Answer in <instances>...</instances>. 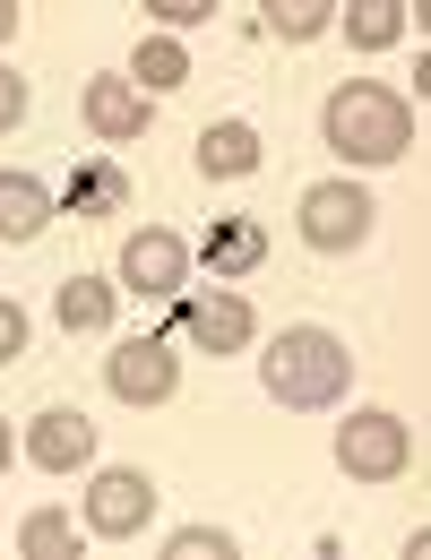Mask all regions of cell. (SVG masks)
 I'll return each instance as SVG.
<instances>
[{
	"instance_id": "7a4b0ae2",
	"label": "cell",
	"mask_w": 431,
	"mask_h": 560,
	"mask_svg": "<svg viewBox=\"0 0 431 560\" xmlns=\"http://www.w3.org/2000/svg\"><path fill=\"white\" fill-rule=\"evenodd\" d=\"M319 130L346 164H397L415 147V113L397 86H371V78H346L328 104H319Z\"/></svg>"
},
{
	"instance_id": "ba28073f",
	"label": "cell",
	"mask_w": 431,
	"mask_h": 560,
	"mask_svg": "<svg viewBox=\"0 0 431 560\" xmlns=\"http://www.w3.org/2000/svg\"><path fill=\"white\" fill-rule=\"evenodd\" d=\"M190 284V242L182 233H164V224H147L121 242V293H139V302H173Z\"/></svg>"
},
{
	"instance_id": "44dd1931",
	"label": "cell",
	"mask_w": 431,
	"mask_h": 560,
	"mask_svg": "<svg viewBox=\"0 0 431 560\" xmlns=\"http://www.w3.org/2000/svg\"><path fill=\"white\" fill-rule=\"evenodd\" d=\"M147 18H155L164 35H182V26H199V18H208V0H147Z\"/></svg>"
},
{
	"instance_id": "30bf717a",
	"label": "cell",
	"mask_w": 431,
	"mask_h": 560,
	"mask_svg": "<svg viewBox=\"0 0 431 560\" xmlns=\"http://www.w3.org/2000/svg\"><path fill=\"white\" fill-rule=\"evenodd\" d=\"M26 457H35L44 475H78V466L95 457V422L78 415V406H44L35 431H26Z\"/></svg>"
},
{
	"instance_id": "4fadbf2b",
	"label": "cell",
	"mask_w": 431,
	"mask_h": 560,
	"mask_svg": "<svg viewBox=\"0 0 431 560\" xmlns=\"http://www.w3.org/2000/svg\"><path fill=\"white\" fill-rule=\"evenodd\" d=\"M199 173H208V182L259 173V130H251V121H215V130H199Z\"/></svg>"
},
{
	"instance_id": "8992f818",
	"label": "cell",
	"mask_w": 431,
	"mask_h": 560,
	"mask_svg": "<svg viewBox=\"0 0 431 560\" xmlns=\"http://www.w3.org/2000/svg\"><path fill=\"white\" fill-rule=\"evenodd\" d=\"M147 517H155V483H147L139 466H104V475L86 483V535H104V544H139Z\"/></svg>"
},
{
	"instance_id": "e0dca14e",
	"label": "cell",
	"mask_w": 431,
	"mask_h": 560,
	"mask_svg": "<svg viewBox=\"0 0 431 560\" xmlns=\"http://www.w3.org/2000/svg\"><path fill=\"white\" fill-rule=\"evenodd\" d=\"M397 35H406V0H354L346 9V44L354 52H388Z\"/></svg>"
},
{
	"instance_id": "52a82bcc",
	"label": "cell",
	"mask_w": 431,
	"mask_h": 560,
	"mask_svg": "<svg viewBox=\"0 0 431 560\" xmlns=\"http://www.w3.org/2000/svg\"><path fill=\"white\" fill-rule=\"evenodd\" d=\"M371 190H354V182H311L302 190V242L311 250H362L371 242Z\"/></svg>"
},
{
	"instance_id": "d4e9b609",
	"label": "cell",
	"mask_w": 431,
	"mask_h": 560,
	"mask_svg": "<svg viewBox=\"0 0 431 560\" xmlns=\"http://www.w3.org/2000/svg\"><path fill=\"white\" fill-rule=\"evenodd\" d=\"M0 475H9V422H0Z\"/></svg>"
},
{
	"instance_id": "603a6c76",
	"label": "cell",
	"mask_w": 431,
	"mask_h": 560,
	"mask_svg": "<svg viewBox=\"0 0 431 560\" xmlns=\"http://www.w3.org/2000/svg\"><path fill=\"white\" fill-rule=\"evenodd\" d=\"M18 121H26V78L0 61V130H18Z\"/></svg>"
},
{
	"instance_id": "cb8c5ba5",
	"label": "cell",
	"mask_w": 431,
	"mask_h": 560,
	"mask_svg": "<svg viewBox=\"0 0 431 560\" xmlns=\"http://www.w3.org/2000/svg\"><path fill=\"white\" fill-rule=\"evenodd\" d=\"M9 35H18V9H9V0H0V44H9Z\"/></svg>"
},
{
	"instance_id": "5b68a950",
	"label": "cell",
	"mask_w": 431,
	"mask_h": 560,
	"mask_svg": "<svg viewBox=\"0 0 431 560\" xmlns=\"http://www.w3.org/2000/svg\"><path fill=\"white\" fill-rule=\"evenodd\" d=\"M104 388L121 406H164L182 388V362H173V337H121L104 353Z\"/></svg>"
},
{
	"instance_id": "3957f363",
	"label": "cell",
	"mask_w": 431,
	"mask_h": 560,
	"mask_svg": "<svg viewBox=\"0 0 431 560\" xmlns=\"http://www.w3.org/2000/svg\"><path fill=\"white\" fill-rule=\"evenodd\" d=\"M337 466H346L354 483H397V475L415 466V431L388 415V406H362V415L337 422Z\"/></svg>"
},
{
	"instance_id": "7c38bea8",
	"label": "cell",
	"mask_w": 431,
	"mask_h": 560,
	"mask_svg": "<svg viewBox=\"0 0 431 560\" xmlns=\"http://www.w3.org/2000/svg\"><path fill=\"white\" fill-rule=\"evenodd\" d=\"M53 311H61V328H70V337H104V328H113V311H121V284L70 277L61 293H53Z\"/></svg>"
},
{
	"instance_id": "2e32d148",
	"label": "cell",
	"mask_w": 431,
	"mask_h": 560,
	"mask_svg": "<svg viewBox=\"0 0 431 560\" xmlns=\"http://www.w3.org/2000/svg\"><path fill=\"white\" fill-rule=\"evenodd\" d=\"M182 78H190V52H182L173 35H147V44H139V70H130V86H139L147 104H155V95H173Z\"/></svg>"
},
{
	"instance_id": "277c9868",
	"label": "cell",
	"mask_w": 431,
	"mask_h": 560,
	"mask_svg": "<svg viewBox=\"0 0 431 560\" xmlns=\"http://www.w3.org/2000/svg\"><path fill=\"white\" fill-rule=\"evenodd\" d=\"M173 337H190L208 353H251L259 319H251V302L233 284H208V293H173Z\"/></svg>"
},
{
	"instance_id": "9c48e42d",
	"label": "cell",
	"mask_w": 431,
	"mask_h": 560,
	"mask_svg": "<svg viewBox=\"0 0 431 560\" xmlns=\"http://www.w3.org/2000/svg\"><path fill=\"white\" fill-rule=\"evenodd\" d=\"M78 113H86V130H95L104 147H139V139H147V121H155V104H147L130 78H86Z\"/></svg>"
},
{
	"instance_id": "ffe728a7",
	"label": "cell",
	"mask_w": 431,
	"mask_h": 560,
	"mask_svg": "<svg viewBox=\"0 0 431 560\" xmlns=\"http://www.w3.org/2000/svg\"><path fill=\"white\" fill-rule=\"evenodd\" d=\"M164 552H173V560H233V552H242V544H233L224 526H182V535H173Z\"/></svg>"
},
{
	"instance_id": "6da1fadb",
	"label": "cell",
	"mask_w": 431,
	"mask_h": 560,
	"mask_svg": "<svg viewBox=\"0 0 431 560\" xmlns=\"http://www.w3.org/2000/svg\"><path fill=\"white\" fill-rule=\"evenodd\" d=\"M259 380H268V397L277 406H302V415H319V406H346V388H354V353L337 328H277V346L259 353Z\"/></svg>"
},
{
	"instance_id": "5bb4252c",
	"label": "cell",
	"mask_w": 431,
	"mask_h": 560,
	"mask_svg": "<svg viewBox=\"0 0 431 560\" xmlns=\"http://www.w3.org/2000/svg\"><path fill=\"white\" fill-rule=\"evenodd\" d=\"M53 224V190L35 173H0V242H35Z\"/></svg>"
},
{
	"instance_id": "ac0fdd59",
	"label": "cell",
	"mask_w": 431,
	"mask_h": 560,
	"mask_svg": "<svg viewBox=\"0 0 431 560\" xmlns=\"http://www.w3.org/2000/svg\"><path fill=\"white\" fill-rule=\"evenodd\" d=\"M18 552L26 560H78V526L61 517V509H35V517L18 526Z\"/></svg>"
},
{
	"instance_id": "7402d4cb",
	"label": "cell",
	"mask_w": 431,
	"mask_h": 560,
	"mask_svg": "<svg viewBox=\"0 0 431 560\" xmlns=\"http://www.w3.org/2000/svg\"><path fill=\"white\" fill-rule=\"evenodd\" d=\"M18 353H26V311H18L9 293H0V371H9Z\"/></svg>"
},
{
	"instance_id": "d6986e66",
	"label": "cell",
	"mask_w": 431,
	"mask_h": 560,
	"mask_svg": "<svg viewBox=\"0 0 431 560\" xmlns=\"http://www.w3.org/2000/svg\"><path fill=\"white\" fill-rule=\"evenodd\" d=\"M328 18H337V0H268V35H286V44L328 35Z\"/></svg>"
},
{
	"instance_id": "9a60e30c",
	"label": "cell",
	"mask_w": 431,
	"mask_h": 560,
	"mask_svg": "<svg viewBox=\"0 0 431 560\" xmlns=\"http://www.w3.org/2000/svg\"><path fill=\"white\" fill-rule=\"evenodd\" d=\"M121 208H130V173L113 155H95V164L70 173V215H121Z\"/></svg>"
},
{
	"instance_id": "8fae6325",
	"label": "cell",
	"mask_w": 431,
	"mask_h": 560,
	"mask_svg": "<svg viewBox=\"0 0 431 560\" xmlns=\"http://www.w3.org/2000/svg\"><path fill=\"white\" fill-rule=\"evenodd\" d=\"M259 259H268V224H259V215H224V224L208 233V277H215V284L251 277Z\"/></svg>"
}]
</instances>
